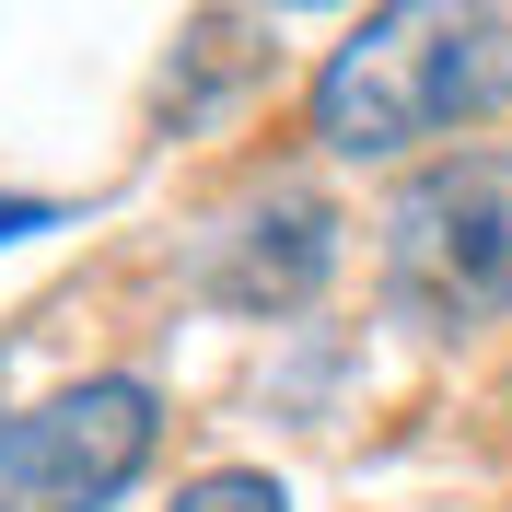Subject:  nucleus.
<instances>
[{
    "mask_svg": "<svg viewBox=\"0 0 512 512\" xmlns=\"http://www.w3.org/2000/svg\"><path fill=\"white\" fill-rule=\"evenodd\" d=\"M489 105H512V0H373L315 70V140L350 163L419 152Z\"/></svg>",
    "mask_w": 512,
    "mask_h": 512,
    "instance_id": "nucleus-1",
    "label": "nucleus"
},
{
    "mask_svg": "<svg viewBox=\"0 0 512 512\" xmlns=\"http://www.w3.org/2000/svg\"><path fill=\"white\" fill-rule=\"evenodd\" d=\"M384 280L431 326L512 303V152H443L384 210Z\"/></svg>",
    "mask_w": 512,
    "mask_h": 512,
    "instance_id": "nucleus-2",
    "label": "nucleus"
},
{
    "mask_svg": "<svg viewBox=\"0 0 512 512\" xmlns=\"http://www.w3.org/2000/svg\"><path fill=\"white\" fill-rule=\"evenodd\" d=\"M152 431H163V408L128 373H94L70 396H47L35 419L0 431V512H105L152 466Z\"/></svg>",
    "mask_w": 512,
    "mask_h": 512,
    "instance_id": "nucleus-3",
    "label": "nucleus"
},
{
    "mask_svg": "<svg viewBox=\"0 0 512 512\" xmlns=\"http://www.w3.org/2000/svg\"><path fill=\"white\" fill-rule=\"evenodd\" d=\"M326 268H338V210L303 198V187H268L245 222H233L210 291H222V303H256V315H280V303H303Z\"/></svg>",
    "mask_w": 512,
    "mask_h": 512,
    "instance_id": "nucleus-4",
    "label": "nucleus"
},
{
    "mask_svg": "<svg viewBox=\"0 0 512 512\" xmlns=\"http://www.w3.org/2000/svg\"><path fill=\"white\" fill-rule=\"evenodd\" d=\"M175 512H291L280 478H256V466H210V478L175 489Z\"/></svg>",
    "mask_w": 512,
    "mask_h": 512,
    "instance_id": "nucleus-5",
    "label": "nucleus"
},
{
    "mask_svg": "<svg viewBox=\"0 0 512 512\" xmlns=\"http://www.w3.org/2000/svg\"><path fill=\"white\" fill-rule=\"evenodd\" d=\"M12 233H47V198H0V245Z\"/></svg>",
    "mask_w": 512,
    "mask_h": 512,
    "instance_id": "nucleus-6",
    "label": "nucleus"
},
{
    "mask_svg": "<svg viewBox=\"0 0 512 512\" xmlns=\"http://www.w3.org/2000/svg\"><path fill=\"white\" fill-rule=\"evenodd\" d=\"M268 12H315V0H268Z\"/></svg>",
    "mask_w": 512,
    "mask_h": 512,
    "instance_id": "nucleus-7",
    "label": "nucleus"
},
{
    "mask_svg": "<svg viewBox=\"0 0 512 512\" xmlns=\"http://www.w3.org/2000/svg\"><path fill=\"white\" fill-rule=\"evenodd\" d=\"M501 408H512V373H501Z\"/></svg>",
    "mask_w": 512,
    "mask_h": 512,
    "instance_id": "nucleus-8",
    "label": "nucleus"
}]
</instances>
